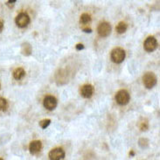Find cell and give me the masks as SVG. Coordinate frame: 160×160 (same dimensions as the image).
Segmentation results:
<instances>
[{"label":"cell","mask_w":160,"mask_h":160,"mask_svg":"<svg viewBox=\"0 0 160 160\" xmlns=\"http://www.w3.org/2000/svg\"><path fill=\"white\" fill-rule=\"evenodd\" d=\"M125 51L121 48H116L110 52V59L114 63L120 64L125 59Z\"/></svg>","instance_id":"cell-1"},{"label":"cell","mask_w":160,"mask_h":160,"mask_svg":"<svg viewBox=\"0 0 160 160\" xmlns=\"http://www.w3.org/2000/svg\"><path fill=\"white\" fill-rule=\"evenodd\" d=\"M143 82L146 88H152L157 84V77L152 72H146L143 76Z\"/></svg>","instance_id":"cell-2"},{"label":"cell","mask_w":160,"mask_h":160,"mask_svg":"<svg viewBox=\"0 0 160 160\" xmlns=\"http://www.w3.org/2000/svg\"><path fill=\"white\" fill-rule=\"evenodd\" d=\"M130 100V95L129 92L125 89H121L116 94V101L119 105H126L129 103Z\"/></svg>","instance_id":"cell-3"},{"label":"cell","mask_w":160,"mask_h":160,"mask_svg":"<svg viewBox=\"0 0 160 160\" xmlns=\"http://www.w3.org/2000/svg\"><path fill=\"white\" fill-rule=\"evenodd\" d=\"M15 22L17 24V26L20 28H24L29 25L30 23V17L29 15L26 12H21L15 18Z\"/></svg>","instance_id":"cell-4"},{"label":"cell","mask_w":160,"mask_h":160,"mask_svg":"<svg viewBox=\"0 0 160 160\" xmlns=\"http://www.w3.org/2000/svg\"><path fill=\"white\" fill-rule=\"evenodd\" d=\"M111 30H112L111 26H110V24L108 23V22H102V23H100V25L97 27V32H98V34L101 37H103V38L108 37V35L110 34Z\"/></svg>","instance_id":"cell-5"},{"label":"cell","mask_w":160,"mask_h":160,"mask_svg":"<svg viewBox=\"0 0 160 160\" xmlns=\"http://www.w3.org/2000/svg\"><path fill=\"white\" fill-rule=\"evenodd\" d=\"M49 159L50 160H64L65 158V152L62 148L57 147L50 151L49 154Z\"/></svg>","instance_id":"cell-6"},{"label":"cell","mask_w":160,"mask_h":160,"mask_svg":"<svg viewBox=\"0 0 160 160\" xmlns=\"http://www.w3.org/2000/svg\"><path fill=\"white\" fill-rule=\"evenodd\" d=\"M157 48H158V41L156 38H154L153 36H150L145 39L143 43V48L146 52H153L154 50H156Z\"/></svg>","instance_id":"cell-7"},{"label":"cell","mask_w":160,"mask_h":160,"mask_svg":"<svg viewBox=\"0 0 160 160\" xmlns=\"http://www.w3.org/2000/svg\"><path fill=\"white\" fill-rule=\"evenodd\" d=\"M43 105L48 110L52 111L57 107V99L52 95H47L44 98Z\"/></svg>","instance_id":"cell-8"},{"label":"cell","mask_w":160,"mask_h":160,"mask_svg":"<svg viewBox=\"0 0 160 160\" xmlns=\"http://www.w3.org/2000/svg\"><path fill=\"white\" fill-rule=\"evenodd\" d=\"M94 94V87L91 84H85L81 88V95L84 98H90Z\"/></svg>","instance_id":"cell-9"},{"label":"cell","mask_w":160,"mask_h":160,"mask_svg":"<svg viewBox=\"0 0 160 160\" xmlns=\"http://www.w3.org/2000/svg\"><path fill=\"white\" fill-rule=\"evenodd\" d=\"M42 149V143L39 140H34V141H32L31 143L29 144V152L31 154H37L39 153Z\"/></svg>","instance_id":"cell-10"},{"label":"cell","mask_w":160,"mask_h":160,"mask_svg":"<svg viewBox=\"0 0 160 160\" xmlns=\"http://www.w3.org/2000/svg\"><path fill=\"white\" fill-rule=\"evenodd\" d=\"M32 48L30 43L26 42V43H23L21 46V52L22 54H24L25 56H29L32 54Z\"/></svg>","instance_id":"cell-11"},{"label":"cell","mask_w":160,"mask_h":160,"mask_svg":"<svg viewBox=\"0 0 160 160\" xmlns=\"http://www.w3.org/2000/svg\"><path fill=\"white\" fill-rule=\"evenodd\" d=\"M26 75V71L22 68H18L13 71V77L16 80H21Z\"/></svg>","instance_id":"cell-12"},{"label":"cell","mask_w":160,"mask_h":160,"mask_svg":"<svg viewBox=\"0 0 160 160\" xmlns=\"http://www.w3.org/2000/svg\"><path fill=\"white\" fill-rule=\"evenodd\" d=\"M138 128L141 131H146L149 129V122L146 118L141 119L138 122Z\"/></svg>","instance_id":"cell-13"},{"label":"cell","mask_w":160,"mask_h":160,"mask_svg":"<svg viewBox=\"0 0 160 160\" xmlns=\"http://www.w3.org/2000/svg\"><path fill=\"white\" fill-rule=\"evenodd\" d=\"M128 29V26H127V24H126L125 22H119L118 23V25L117 26V32L118 33H124Z\"/></svg>","instance_id":"cell-14"},{"label":"cell","mask_w":160,"mask_h":160,"mask_svg":"<svg viewBox=\"0 0 160 160\" xmlns=\"http://www.w3.org/2000/svg\"><path fill=\"white\" fill-rule=\"evenodd\" d=\"M91 21V16L88 13H82L80 18V23L82 25H87Z\"/></svg>","instance_id":"cell-15"},{"label":"cell","mask_w":160,"mask_h":160,"mask_svg":"<svg viewBox=\"0 0 160 160\" xmlns=\"http://www.w3.org/2000/svg\"><path fill=\"white\" fill-rule=\"evenodd\" d=\"M149 144H150V142L147 138H142L138 140V145L142 149H146V148L149 147Z\"/></svg>","instance_id":"cell-16"},{"label":"cell","mask_w":160,"mask_h":160,"mask_svg":"<svg viewBox=\"0 0 160 160\" xmlns=\"http://www.w3.org/2000/svg\"><path fill=\"white\" fill-rule=\"evenodd\" d=\"M8 108V102L7 100L4 97H0V110L2 111H6Z\"/></svg>","instance_id":"cell-17"},{"label":"cell","mask_w":160,"mask_h":160,"mask_svg":"<svg viewBox=\"0 0 160 160\" xmlns=\"http://www.w3.org/2000/svg\"><path fill=\"white\" fill-rule=\"evenodd\" d=\"M50 123H51V120L50 119H43V120H41V121L39 122V126L42 129H46V128H48V126L50 125Z\"/></svg>","instance_id":"cell-18"},{"label":"cell","mask_w":160,"mask_h":160,"mask_svg":"<svg viewBox=\"0 0 160 160\" xmlns=\"http://www.w3.org/2000/svg\"><path fill=\"white\" fill-rule=\"evenodd\" d=\"M15 3H16V0H12V1H8V2L6 3V4L11 8V7H13V5L15 4Z\"/></svg>","instance_id":"cell-19"},{"label":"cell","mask_w":160,"mask_h":160,"mask_svg":"<svg viewBox=\"0 0 160 160\" xmlns=\"http://www.w3.org/2000/svg\"><path fill=\"white\" fill-rule=\"evenodd\" d=\"M75 48H76L77 50H82V49H84V46H83L82 44H77V45L75 46Z\"/></svg>","instance_id":"cell-20"},{"label":"cell","mask_w":160,"mask_h":160,"mask_svg":"<svg viewBox=\"0 0 160 160\" xmlns=\"http://www.w3.org/2000/svg\"><path fill=\"white\" fill-rule=\"evenodd\" d=\"M82 30H83V32H92V29L89 28V27H83Z\"/></svg>","instance_id":"cell-21"},{"label":"cell","mask_w":160,"mask_h":160,"mask_svg":"<svg viewBox=\"0 0 160 160\" xmlns=\"http://www.w3.org/2000/svg\"><path fill=\"white\" fill-rule=\"evenodd\" d=\"M3 29H4V23L0 20V32L3 31Z\"/></svg>","instance_id":"cell-22"},{"label":"cell","mask_w":160,"mask_h":160,"mask_svg":"<svg viewBox=\"0 0 160 160\" xmlns=\"http://www.w3.org/2000/svg\"><path fill=\"white\" fill-rule=\"evenodd\" d=\"M135 155V153H134V152H133V151H131V152H130V156H131V157H133Z\"/></svg>","instance_id":"cell-23"},{"label":"cell","mask_w":160,"mask_h":160,"mask_svg":"<svg viewBox=\"0 0 160 160\" xmlns=\"http://www.w3.org/2000/svg\"><path fill=\"white\" fill-rule=\"evenodd\" d=\"M0 160H4V159H2V158H0Z\"/></svg>","instance_id":"cell-24"},{"label":"cell","mask_w":160,"mask_h":160,"mask_svg":"<svg viewBox=\"0 0 160 160\" xmlns=\"http://www.w3.org/2000/svg\"><path fill=\"white\" fill-rule=\"evenodd\" d=\"M0 88H1V84H0Z\"/></svg>","instance_id":"cell-25"}]
</instances>
